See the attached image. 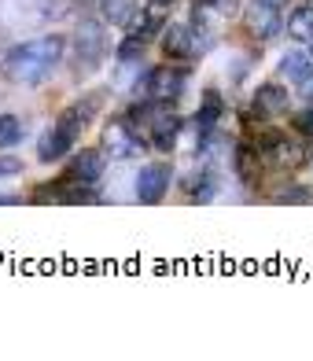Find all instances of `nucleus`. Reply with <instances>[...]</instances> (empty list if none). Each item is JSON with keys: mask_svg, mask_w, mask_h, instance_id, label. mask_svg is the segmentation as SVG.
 <instances>
[{"mask_svg": "<svg viewBox=\"0 0 313 361\" xmlns=\"http://www.w3.org/2000/svg\"><path fill=\"white\" fill-rule=\"evenodd\" d=\"M67 52V41L59 34H48V37H37V41H23L15 44L11 52L4 56L0 71H4L8 81L15 85H41V81L56 71V63Z\"/></svg>", "mask_w": 313, "mask_h": 361, "instance_id": "1", "label": "nucleus"}, {"mask_svg": "<svg viewBox=\"0 0 313 361\" xmlns=\"http://www.w3.org/2000/svg\"><path fill=\"white\" fill-rule=\"evenodd\" d=\"M74 59H70V67L78 78H89L104 67V59L111 52V44H107V30L100 19H81L74 26Z\"/></svg>", "mask_w": 313, "mask_h": 361, "instance_id": "2", "label": "nucleus"}, {"mask_svg": "<svg viewBox=\"0 0 313 361\" xmlns=\"http://www.w3.org/2000/svg\"><path fill=\"white\" fill-rule=\"evenodd\" d=\"M100 144H104V152L111 159H118V162H129V159H140L147 152V144L140 140V133L129 122L122 118H111L104 126V133H100Z\"/></svg>", "mask_w": 313, "mask_h": 361, "instance_id": "3", "label": "nucleus"}, {"mask_svg": "<svg viewBox=\"0 0 313 361\" xmlns=\"http://www.w3.org/2000/svg\"><path fill=\"white\" fill-rule=\"evenodd\" d=\"M170 180H173L170 162H147V166H140V173L133 177V200L144 203V207L162 203V195L170 192Z\"/></svg>", "mask_w": 313, "mask_h": 361, "instance_id": "4", "label": "nucleus"}, {"mask_svg": "<svg viewBox=\"0 0 313 361\" xmlns=\"http://www.w3.org/2000/svg\"><path fill=\"white\" fill-rule=\"evenodd\" d=\"M188 85V71H180V67H159V71H147V96L159 104H173L180 92H185Z\"/></svg>", "mask_w": 313, "mask_h": 361, "instance_id": "5", "label": "nucleus"}, {"mask_svg": "<svg viewBox=\"0 0 313 361\" xmlns=\"http://www.w3.org/2000/svg\"><path fill=\"white\" fill-rule=\"evenodd\" d=\"M262 155L269 162H276V166H302L306 162V152L284 133V129H269V133L262 137Z\"/></svg>", "mask_w": 313, "mask_h": 361, "instance_id": "6", "label": "nucleus"}, {"mask_svg": "<svg viewBox=\"0 0 313 361\" xmlns=\"http://www.w3.org/2000/svg\"><path fill=\"white\" fill-rule=\"evenodd\" d=\"M107 173V152L104 147H81V152H74L70 166H67V177L81 180V185H96Z\"/></svg>", "mask_w": 313, "mask_h": 361, "instance_id": "7", "label": "nucleus"}, {"mask_svg": "<svg viewBox=\"0 0 313 361\" xmlns=\"http://www.w3.org/2000/svg\"><path fill=\"white\" fill-rule=\"evenodd\" d=\"M243 23H247V30H251L258 41H269V37L280 34V8L266 4V0H254V4L243 11Z\"/></svg>", "mask_w": 313, "mask_h": 361, "instance_id": "8", "label": "nucleus"}, {"mask_svg": "<svg viewBox=\"0 0 313 361\" xmlns=\"http://www.w3.org/2000/svg\"><path fill=\"white\" fill-rule=\"evenodd\" d=\"M74 133H70V129L67 126H52V129H44V137L37 140V159L41 162H59L63 155H70V147H74Z\"/></svg>", "mask_w": 313, "mask_h": 361, "instance_id": "9", "label": "nucleus"}, {"mask_svg": "<svg viewBox=\"0 0 313 361\" xmlns=\"http://www.w3.org/2000/svg\"><path fill=\"white\" fill-rule=\"evenodd\" d=\"M288 104H291V96H288L284 85H258L254 100H251V107H254L258 118H269V114H284Z\"/></svg>", "mask_w": 313, "mask_h": 361, "instance_id": "10", "label": "nucleus"}, {"mask_svg": "<svg viewBox=\"0 0 313 361\" xmlns=\"http://www.w3.org/2000/svg\"><path fill=\"white\" fill-rule=\"evenodd\" d=\"M177 137H180V122L170 111H159V118L152 122V147L155 152H173Z\"/></svg>", "mask_w": 313, "mask_h": 361, "instance_id": "11", "label": "nucleus"}, {"mask_svg": "<svg viewBox=\"0 0 313 361\" xmlns=\"http://www.w3.org/2000/svg\"><path fill=\"white\" fill-rule=\"evenodd\" d=\"M221 114H225L221 92H218V89H207V92H203V104H200V114H195V129H200V133H210V129H218Z\"/></svg>", "mask_w": 313, "mask_h": 361, "instance_id": "12", "label": "nucleus"}, {"mask_svg": "<svg viewBox=\"0 0 313 361\" xmlns=\"http://www.w3.org/2000/svg\"><path fill=\"white\" fill-rule=\"evenodd\" d=\"M96 8H100V15H104V23H111V26H133V19H137V0H96Z\"/></svg>", "mask_w": 313, "mask_h": 361, "instance_id": "13", "label": "nucleus"}, {"mask_svg": "<svg viewBox=\"0 0 313 361\" xmlns=\"http://www.w3.org/2000/svg\"><path fill=\"white\" fill-rule=\"evenodd\" d=\"M288 37L299 41V44L313 41V4H302L288 15Z\"/></svg>", "mask_w": 313, "mask_h": 361, "instance_id": "14", "label": "nucleus"}, {"mask_svg": "<svg viewBox=\"0 0 313 361\" xmlns=\"http://www.w3.org/2000/svg\"><path fill=\"white\" fill-rule=\"evenodd\" d=\"M280 74H284L291 85H306V78L313 74V67H309V59L302 56V52H288L284 59H280Z\"/></svg>", "mask_w": 313, "mask_h": 361, "instance_id": "15", "label": "nucleus"}, {"mask_svg": "<svg viewBox=\"0 0 313 361\" xmlns=\"http://www.w3.org/2000/svg\"><path fill=\"white\" fill-rule=\"evenodd\" d=\"M233 159H236L233 166H236V173H240V180H243V185H254V170H258V162H254V159H258V155H254V147L240 144Z\"/></svg>", "mask_w": 313, "mask_h": 361, "instance_id": "16", "label": "nucleus"}, {"mask_svg": "<svg viewBox=\"0 0 313 361\" xmlns=\"http://www.w3.org/2000/svg\"><path fill=\"white\" fill-rule=\"evenodd\" d=\"M23 144V118L19 114H0V147Z\"/></svg>", "mask_w": 313, "mask_h": 361, "instance_id": "17", "label": "nucleus"}, {"mask_svg": "<svg viewBox=\"0 0 313 361\" xmlns=\"http://www.w3.org/2000/svg\"><path fill=\"white\" fill-rule=\"evenodd\" d=\"M291 129H295V133H299V137H306V140L313 137V104L291 114Z\"/></svg>", "mask_w": 313, "mask_h": 361, "instance_id": "18", "label": "nucleus"}, {"mask_svg": "<svg viewBox=\"0 0 313 361\" xmlns=\"http://www.w3.org/2000/svg\"><path fill=\"white\" fill-rule=\"evenodd\" d=\"M144 44H147V37L140 34H133V37H125L122 44H118V59H144Z\"/></svg>", "mask_w": 313, "mask_h": 361, "instance_id": "19", "label": "nucleus"}, {"mask_svg": "<svg viewBox=\"0 0 313 361\" xmlns=\"http://www.w3.org/2000/svg\"><path fill=\"white\" fill-rule=\"evenodd\" d=\"M200 4L214 8L218 15H225V19H233V15H240V0H200Z\"/></svg>", "mask_w": 313, "mask_h": 361, "instance_id": "20", "label": "nucleus"}, {"mask_svg": "<svg viewBox=\"0 0 313 361\" xmlns=\"http://www.w3.org/2000/svg\"><path fill=\"white\" fill-rule=\"evenodd\" d=\"M19 173H23V159H15V155L0 159V180H4V177H19Z\"/></svg>", "mask_w": 313, "mask_h": 361, "instance_id": "21", "label": "nucleus"}, {"mask_svg": "<svg viewBox=\"0 0 313 361\" xmlns=\"http://www.w3.org/2000/svg\"><path fill=\"white\" fill-rule=\"evenodd\" d=\"M288 200H291V203H302L306 192H302V188H284V192L276 195V203H288Z\"/></svg>", "mask_w": 313, "mask_h": 361, "instance_id": "22", "label": "nucleus"}, {"mask_svg": "<svg viewBox=\"0 0 313 361\" xmlns=\"http://www.w3.org/2000/svg\"><path fill=\"white\" fill-rule=\"evenodd\" d=\"M302 96H306V100H309V104H313V74H309V78H306V85H302Z\"/></svg>", "mask_w": 313, "mask_h": 361, "instance_id": "23", "label": "nucleus"}, {"mask_svg": "<svg viewBox=\"0 0 313 361\" xmlns=\"http://www.w3.org/2000/svg\"><path fill=\"white\" fill-rule=\"evenodd\" d=\"M0 203H19V195H0Z\"/></svg>", "mask_w": 313, "mask_h": 361, "instance_id": "24", "label": "nucleus"}, {"mask_svg": "<svg viewBox=\"0 0 313 361\" xmlns=\"http://www.w3.org/2000/svg\"><path fill=\"white\" fill-rule=\"evenodd\" d=\"M152 4H155V8H170V4H173V0H152Z\"/></svg>", "mask_w": 313, "mask_h": 361, "instance_id": "25", "label": "nucleus"}, {"mask_svg": "<svg viewBox=\"0 0 313 361\" xmlns=\"http://www.w3.org/2000/svg\"><path fill=\"white\" fill-rule=\"evenodd\" d=\"M266 4H276V8H284V4H288V0H266Z\"/></svg>", "mask_w": 313, "mask_h": 361, "instance_id": "26", "label": "nucleus"}, {"mask_svg": "<svg viewBox=\"0 0 313 361\" xmlns=\"http://www.w3.org/2000/svg\"><path fill=\"white\" fill-rule=\"evenodd\" d=\"M309 52H313V41H309Z\"/></svg>", "mask_w": 313, "mask_h": 361, "instance_id": "27", "label": "nucleus"}, {"mask_svg": "<svg viewBox=\"0 0 313 361\" xmlns=\"http://www.w3.org/2000/svg\"><path fill=\"white\" fill-rule=\"evenodd\" d=\"M306 4H313V0H306Z\"/></svg>", "mask_w": 313, "mask_h": 361, "instance_id": "28", "label": "nucleus"}]
</instances>
